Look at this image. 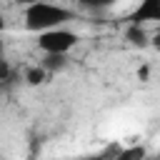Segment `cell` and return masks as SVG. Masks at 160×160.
Returning <instances> with one entry per match:
<instances>
[{
  "label": "cell",
  "mask_w": 160,
  "mask_h": 160,
  "mask_svg": "<svg viewBox=\"0 0 160 160\" xmlns=\"http://www.w3.org/2000/svg\"><path fill=\"white\" fill-rule=\"evenodd\" d=\"M75 20V12L65 5H55L48 0H38L25 5V28L30 32H40V30H50L58 25H65Z\"/></svg>",
  "instance_id": "cell-1"
},
{
  "label": "cell",
  "mask_w": 160,
  "mask_h": 160,
  "mask_svg": "<svg viewBox=\"0 0 160 160\" xmlns=\"http://www.w3.org/2000/svg\"><path fill=\"white\" fill-rule=\"evenodd\" d=\"M78 32L58 25V28H50V30H40L38 32V50L42 52H62L68 55L75 45H78Z\"/></svg>",
  "instance_id": "cell-2"
},
{
  "label": "cell",
  "mask_w": 160,
  "mask_h": 160,
  "mask_svg": "<svg viewBox=\"0 0 160 160\" xmlns=\"http://www.w3.org/2000/svg\"><path fill=\"white\" fill-rule=\"evenodd\" d=\"M130 22L145 25V22H158L160 20V0H140V5L130 12Z\"/></svg>",
  "instance_id": "cell-3"
},
{
  "label": "cell",
  "mask_w": 160,
  "mask_h": 160,
  "mask_svg": "<svg viewBox=\"0 0 160 160\" xmlns=\"http://www.w3.org/2000/svg\"><path fill=\"white\" fill-rule=\"evenodd\" d=\"M125 40H128L130 45H135V48H148V45H150V38H148L145 28L138 25V22H130V25L125 28Z\"/></svg>",
  "instance_id": "cell-4"
},
{
  "label": "cell",
  "mask_w": 160,
  "mask_h": 160,
  "mask_svg": "<svg viewBox=\"0 0 160 160\" xmlns=\"http://www.w3.org/2000/svg\"><path fill=\"white\" fill-rule=\"evenodd\" d=\"M40 65L48 72H58V70H62L68 65V55H62V52H45V58L40 60Z\"/></svg>",
  "instance_id": "cell-5"
},
{
  "label": "cell",
  "mask_w": 160,
  "mask_h": 160,
  "mask_svg": "<svg viewBox=\"0 0 160 160\" xmlns=\"http://www.w3.org/2000/svg\"><path fill=\"white\" fill-rule=\"evenodd\" d=\"M48 70L42 68V65H35V68H28L25 70V82L28 85H42L45 80H48Z\"/></svg>",
  "instance_id": "cell-6"
},
{
  "label": "cell",
  "mask_w": 160,
  "mask_h": 160,
  "mask_svg": "<svg viewBox=\"0 0 160 160\" xmlns=\"http://www.w3.org/2000/svg\"><path fill=\"white\" fill-rule=\"evenodd\" d=\"M12 80V68H10V62L0 55V85H5V82H10Z\"/></svg>",
  "instance_id": "cell-7"
},
{
  "label": "cell",
  "mask_w": 160,
  "mask_h": 160,
  "mask_svg": "<svg viewBox=\"0 0 160 160\" xmlns=\"http://www.w3.org/2000/svg\"><path fill=\"white\" fill-rule=\"evenodd\" d=\"M82 8H90V10H100V8H110L115 5L118 0H78Z\"/></svg>",
  "instance_id": "cell-8"
},
{
  "label": "cell",
  "mask_w": 160,
  "mask_h": 160,
  "mask_svg": "<svg viewBox=\"0 0 160 160\" xmlns=\"http://www.w3.org/2000/svg\"><path fill=\"white\" fill-rule=\"evenodd\" d=\"M128 158H145V148H130V150H120L118 160H128Z\"/></svg>",
  "instance_id": "cell-9"
},
{
  "label": "cell",
  "mask_w": 160,
  "mask_h": 160,
  "mask_svg": "<svg viewBox=\"0 0 160 160\" xmlns=\"http://www.w3.org/2000/svg\"><path fill=\"white\" fill-rule=\"evenodd\" d=\"M5 30V18H2V12H0V32Z\"/></svg>",
  "instance_id": "cell-10"
},
{
  "label": "cell",
  "mask_w": 160,
  "mask_h": 160,
  "mask_svg": "<svg viewBox=\"0 0 160 160\" xmlns=\"http://www.w3.org/2000/svg\"><path fill=\"white\" fill-rule=\"evenodd\" d=\"M30 2H38V0H18V5H30Z\"/></svg>",
  "instance_id": "cell-11"
},
{
  "label": "cell",
  "mask_w": 160,
  "mask_h": 160,
  "mask_svg": "<svg viewBox=\"0 0 160 160\" xmlns=\"http://www.w3.org/2000/svg\"><path fill=\"white\" fill-rule=\"evenodd\" d=\"M2 52H5V48H2V38H0V55H2Z\"/></svg>",
  "instance_id": "cell-12"
}]
</instances>
